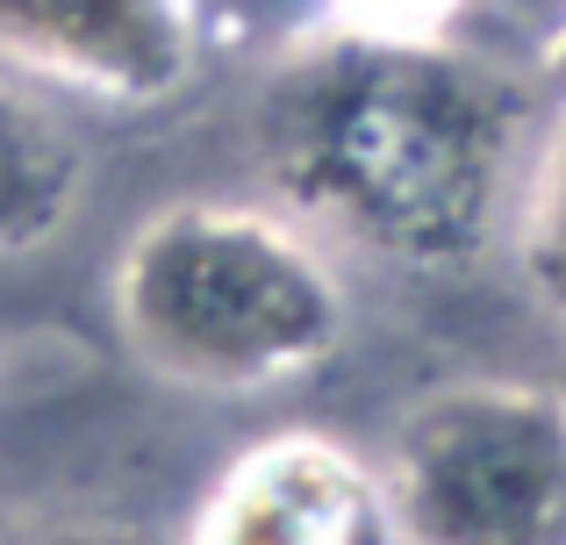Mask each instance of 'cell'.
I'll return each instance as SVG.
<instances>
[{
  "label": "cell",
  "mask_w": 566,
  "mask_h": 545,
  "mask_svg": "<svg viewBox=\"0 0 566 545\" xmlns=\"http://www.w3.org/2000/svg\"><path fill=\"white\" fill-rule=\"evenodd\" d=\"M86 195V144L51 101L0 72V259L36 252Z\"/></svg>",
  "instance_id": "obj_6"
},
{
  "label": "cell",
  "mask_w": 566,
  "mask_h": 545,
  "mask_svg": "<svg viewBox=\"0 0 566 545\" xmlns=\"http://www.w3.org/2000/svg\"><path fill=\"white\" fill-rule=\"evenodd\" d=\"M22 545H144L129 532H43V538H22Z\"/></svg>",
  "instance_id": "obj_8"
},
{
  "label": "cell",
  "mask_w": 566,
  "mask_h": 545,
  "mask_svg": "<svg viewBox=\"0 0 566 545\" xmlns=\"http://www.w3.org/2000/svg\"><path fill=\"white\" fill-rule=\"evenodd\" d=\"M115 323L172 388L265 395L337 352L345 287L287 216L244 201H172L123 244Z\"/></svg>",
  "instance_id": "obj_2"
},
{
  "label": "cell",
  "mask_w": 566,
  "mask_h": 545,
  "mask_svg": "<svg viewBox=\"0 0 566 545\" xmlns=\"http://www.w3.org/2000/svg\"><path fill=\"white\" fill-rule=\"evenodd\" d=\"M0 57L22 80L115 108H151L193 80V0H0Z\"/></svg>",
  "instance_id": "obj_4"
},
{
  "label": "cell",
  "mask_w": 566,
  "mask_h": 545,
  "mask_svg": "<svg viewBox=\"0 0 566 545\" xmlns=\"http://www.w3.org/2000/svg\"><path fill=\"white\" fill-rule=\"evenodd\" d=\"M193 545H374V489L337 446L294 431L216 481Z\"/></svg>",
  "instance_id": "obj_5"
},
{
  "label": "cell",
  "mask_w": 566,
  "mask_h": 545,
  "mask_svg": "<svg viewBox=\"0 0 566 545\" xmlns=\"http://www.w3.org/2000/svg\"><path fill=\"white\" fill-rule=\"evenodd\" d=\"M524 273L566 316V129H559L553 151H545L538 187H531V201H524Z\"/></svg>",
  "instance_id": "obj_7"
},
{
  "label": "cell",
  "mask_w": 566,
  "mask_h": 545,
  "mask_svg": "<svg viewBox=\"0 0 566 545\" xmlns=\"http://www.w3.org/2000/svg\"><path fill=\"white\" fill-rule=\"evenodd\" d=\"M273 187L387 266H467L510 195L516 94L438 43L352 29L287 57L259 101Z\"/></svg>",
  "instance_id": "obj_1"
},
{
  "label": "cell",
  "mask_w": 566,
  "mask_h": 545,
  "mask_svg": "<svg viewBox=\"0 0 566 545\" xmlns=\"http://www.w3.org/2000/svg\"><path fill=\"white\" fill-rule=\"evenodd\" d=\"M559 72H566V51H559Z\"/></svg>",
  "instance_id": "obj_9"
},
{
  "label": "cell",
  "mask_w": 566,
  "mask_h": 545,
  "mask_svg": "<svg viewBox=\"0 0 566 545\" xmlns=\"http://www.w3.org/2000/svg\"><path fill=\"white\" fill-rule=\"evenodd\" d=\"M409 545H566V409L531 388H444L387 467Z\"/></svg>",
  "instance_id": "obj_3"
}]
</instances>
